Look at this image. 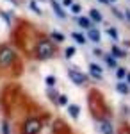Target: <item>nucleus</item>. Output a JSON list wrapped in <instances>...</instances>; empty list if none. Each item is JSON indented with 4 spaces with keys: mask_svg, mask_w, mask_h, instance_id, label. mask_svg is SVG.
Returning <instances> with one entry per match:
<instances>
[{
    "mask_svg": "<svg viewBox=\"0 0 130 134\" xmlns=\"http://www.w3.org/2000/svg\"><path fill=\"white\" fill-rule=\"evenodd\" d=\"M36 54H38V57H39V59H50L52 55L55 54L54 43L43 38V40L38 43V47H36Z\"/></svg>",
    "mask_w": 130,
    "mask_h": 134,
    "instance_id": "obj_1",
    "label": "nucleus"
},
{
    "mask_svg": "<svg viewBox=\"0 0 130 134\" xmlns=\"http://www.w3.org/2000/svg\"><path fill=\"white\" fill-rule=\"evenodd\" d=\"M13 61H14V52H13V48L7 47V45H2L0 47V64L2 66H9Z\"/></svg>",
    "mask_w": 130,
    "mask_h": 134,
    "instance_id": "obj_2",
    "label": "nucleus"
},
{
    "mask_svg": "<svg viewBox=\"0 0 130 134\" xmlns=\"http://www.w3.org/2000/svg\"><path fill=\"white\" fill-rule=\"evenodd\" d=\"M39 131H41V122L38 118H29L23 125L21 134H39Z\"/></svg>",
    "mask_w": 130,
    "mask_h": 134,
    "instance_id": "obj_3",
    "label": "nucleus"
},
{
    "mask_svg": "<svg viewBox=\"0 0 130 134\" xmlns=\"http://www.w3.org/2000/svg\"><path fill=\"white\" fill-rule=\"evenodd\" d=\"M68 75H70V79L71 81H73V82L75 84H84V82H87V77H86V75H84V73L82 72H79V70H75V68H73V70H68Z\"/></svg>",
    "mask_w": 130,
    "mask_h": 134,
    "instance_id": "obj_4",
    "label": "nucleus"
},
{
    "mask_svg": "<svg viewBox=\"0 0 130 134\" xmlns=\"http://www.w3.org/2000/svg\"><path fill=\"white\" fill-rule=\"evenodd\" d=\"M50 4H52V9H54V13H55L59 18H62V20H64V18H66V13L62 11V5H61L57 0H52Z\"/></svg>",
    "mask_w": 130,
    "mask_h": 134,
    "instance_id": "obj_5",
    "label": "nucleus"
},
{
    "mask_svg": "<svg viewBox=\"0 0 130 134\" xmlns=\"http://www.w3.org/2000/svg\"><path fill=\"white\" fill-rule=\"evenodd\" d=\"M89 72H91V75H93L94 79H102V73H103V70H102V66L94 64V63H91V64H89Z\"/></svg>",
    "mask_w": 130,
    "mask_h": 134,
    "instance_id": "obj_6",
    "label": "nucleus"
},
{
    "mask_svg": "<svg viewBox=\"0 0 130 134\" xmlns=\"http://www.w3.org/2000/svg\"><path fill=\"white\" fill-rule=\"evenodd\" d=\"M100 131L103 134H114V127L110 125V122H107V120H102L100 122Z\"/></svg>",
    "mask_w": 130,
    "mask_h": 134,
    "instance_id": "obj_7",
    "label": "nucleus"
},
{
    "mask_svg": "<svg viewBox=\"0 0 130 134\" xmlns=\"http://www.w3.org/2000/svg\"><path fill=\"white\" fill-rule=\"evenodd\" d=\"M87 38H89L91 41L98 43V41L102 40V34H100V31H96V29H89V32H87Z\"/></svg>",
    "mask_w": 130,
    "mask_h": 134,
    "instance_id": "obj_8",
    "label": "nucleus"
},
{
    "mask_svg": "<svg viewBox=\"0 0 130 134\" xmlns=\"http://www.w3.org/2000/svg\"><path fill=\"white\" fill-rule=\"evenodd\" d=\"M110 55H112L114 59H118V57H125L127 54H125V50H121L120 47H116V45H112V48H110Z\"/></svg>",
    "mask_w": 130,
    "mask_h": 134,
    "instance_id": "obj_9",
    "label": "nucleus"
},
{
    "mask_svg": "<svg viewBox=\"0 0 130 134\" xmlns=\"http://www.w3.org/2000/svg\"><path fill=\"white\" fill-rule=\"evenodd\" d=\"M79 111H80V107L77 104H70V105H68V113H70V116H73V118H79Z\"/></svg>",
    "mask_w": 130,
    "mask_h": 134,
    "instance_id": "obj_10",
    "label": "nucleus"
},
{
    "mask_svg": "<svg viewBox=\"0 0 130 134\" xmlns=\"http://www.w3.org/2000/svg\"><path fill=\"white\" fill-rule=\"evenodd\" d=\"M89 16H91V20H93V21H96V23H100V21L103 20L102 13H98L96 9H91V11H89Z\"/></svg>",
    "mask_w": 130,
    "mask_h": 134,
    "instance_id": "obj_11",
    "label": "nucleus"
},
{
    "mask_svg": "<svg viewBox=\"0 0 130 134\" xmlns=\"http://www.w3.org/2000/svg\"><path fill=\"white\" fill-rule=\"evenodd\" d=\"M79 25L82 27V29H87V31L93 29V27H91V18H84V16H80V18H79Z\"/></svg>",
    "mask_w": 130,
    "mask_h": 134,
    "instance_id": "obj_12",
    "label": "nucleus"
},
{
    "mask_svg": "<svg viewBox=\"0 0 130 134\" xmlns=\"http://www.w3.org/2000/svg\"><path fill=\"white\" fill-rule=\"evenodd\" d=\"M116 90H118L121 95H128V84H125V82H118V84H116Z\"/></svg>",
    "mask_w": 130,
    "mask_h": 134,
    "instance_id": "obj_13",
    "label": "nucleus"
},
{
    "mask_svg": "<svg viewBox=\"0 0 130 134\" xmlns=\"http://www.w3.org/2000/svg\"><path fill=\"white\" fill-rule=\"evenodd\" d=\"M52 40L57 41V43H62V41H64V34H62V32L54 31V32H52Z\"/></svg>",
    "mask_w": 130,
    "mask_h": 134,
    "instance_id": "obj_14",
    "label": "nucleus"
},
{
    "mask_svg": "<svg viewBox=\"0 0 130 134\" xmlns=\"http://www.w3.org/2000/svg\"><path fill=\"white\" fill-rule=\"evenodd\" d=\"M71 36H73V38H75V41L80 43V45H84V43L87 41V40H86V36H82V34H79V32H73Z\"/></svg>",
    "mask_w": 130,
    "mask_h": 134,
    "instance_id": "obj_15",
    "label": "nucleus"
},
{
    "mask_svg": "<svg viewBox=\"0 0 130 134\" xmlns=\"http://www.w3.org/2000/svg\"><path fill=\"white\" fill-rule=\"evenodd\" d=\"M105 63L109 64V66L112 68V70H114V68H118V64H116V59H114L112 55H109V57H105Z\"/></svg>",
    "mask_w": 130,
    "mask_h": 134,
    "instance_id": "obj_16",
    "label": "nucleus"
},
{
    "mask_svg": "<svg viewBox=\"0 0 130 134\" xmlns=\"http://www.w3.org/2000/svg\"><path fill=\"white\" fill-rule=\"evenodd\" d=\"M107 34H109L112 40H118V38H120V36H118V31H116V29H112V27H109V29H107Z\"/></svg>",
    "mask_w": 130,
    "mask_h": 134,
    "instance_id": "obj_17",
    "label": "nucleus"
},
{
    "mask_svg": "<svg viewBox=\"0 0 130 134\" xmlns=\"http://www.w3.org/2000/svg\"><path fill=\"white\" fill-rule=\"evenodd\" d=\"M116 75H118V79H123V77H127V70L118 66V70H116Z\"/></svg>",
    "mask_w": 130,
    "mask_h": 134,
    "instance_id": "obj_18",
    "label": "nucleus"
},
{
    "mask_svg": "<svg viewBox=\"0 0 130 134\" xmlns=\"http://www.w3.org/2000/svg\"><path fill=\"white\" fill-rule=\"evenodd\" d=\"M45 82L48 84V86H55V82H57V81H55V77H54V75H48V77H46V79H45Z\"/></svg>",
    "mask_w": 130,
    "mask_h": 134,
    "instance_id": "obj_19",
    "label": "nucleus"
},
{
    "mask_svg": "<svg viewBox=\"0 0 130 134\" xmlns=\"http://www.w3.org/2000/svg\"><path fill=\"white\" fill-rule=\"evenodd\" d=\"M48 95H50V98H52V100H54L55 104H59V97H61V95H57V93L54 91V90H50V91H48Z\"/></svg>",
    "mask_w": 130,
    "mask_h": 134,
    "instance_id": "obj_20",
    "label": "nucleus"
},
{
    "mask_svg": "<svg viewBox=\"0 0 130 134\" xmlns=\"http://www.w3.org/2000/svg\"><path fill=\"white\" fill-rule=\"evenodd\" d=\"M29 5L32 7V11H34V13H38V14H41V9L38 7V4H36L34 0H32V2H29Z\"/></svg>",
    "mask_w": 130,
    "mask_h": 134,
    "instance_id": "obj_21",
    "label": "nucleus"
},
{
    "mask_svg": "<svg viewBox=\"0 0 130 134\" xmlns=\"http://www.w3.org/2000/svg\"><path fill=\"white\" fill-rule=\"evenodd\" d=\"M64 55H66L68 59H70V57H73V55H75V48H73V47H70V48H66V54H64Z\"/></svg>",
    "mask_w": 130,
    "mask_h": 134,
    "instance_id": "obj_22",
    "label": "nucleus"
},
{
    "mask_svg": "<svg viewBox=\"0 0 130 134\" xmlns=\"http://www.w3.org/2000/svg\"><path fill=\"white\" fill-rule=\"evenodd\" d=\"M80 11H82V9H80L79 4H73V5H71V13H73V14H79Z\"/></svg>",
    "mask_w": 130,
    "mask_h": 134,
    "instance_id": "obj_23",
    "label": "nucleus"
},
{
    "mask_svg": "<svg viewBox=\"0 0 130 134\" xmlns=\"http://www.w3.org/2000/svg\"><path fill=\"white\" fill-rule=\"evenodd\" d=\"M59 104H62V105H64V104H68V98H66L64 95H61V97H59Z\"/></svg>",
    "mask_w": 130,
    "mask_h": 134,
    "instance_id": "obj_24",
    "label": "nucleus"
},
{
    "mask_svg": "<svg viewBox=\"0 0 130 134\" xmlns=\"http://www.w3.org/2000/svg\"><path fill=\"white\" fill-rule=\"evenodd\" d=\"M93 54H94V55H98V57H100L102 54H103V52L100 50V48H94V52H93Z\"/></svg>",
    "mask_w": 130,
    "mask_h": 134,
    "instance_id": "obj_25",
    "label": "nucleus"
},
{
    "mask_svg": "<svg viewBox=\"0 0 130 134\" xmlns=\"http://www.w3.org/2000/svg\"><path fill=\"white\" fill-rule=\"evenodd\" d=\"M64 5H73V0H62Z\"/></svg>",
    "mask_w": 130,
    "mask_h": 134,
    "instance_id": "obj_26",
    "label": "nucleus"
},
{
    "mask_svg": "<svg viewBox=\"0 0 130 134\" xmlns=\"http://www.w3.org/2000/svg\"><path fill=\"white\" fill-rule=\"evenodd\" d=\"M112 13H114V14L118 16V18H123V14H121V13H120V11H118V9H114V11H112Z\"/></svg>",
    "mask_w": 130,
    "mask_h": 134,
    "instance_id": "obj_27",
    "label": "nucleus"
},
{
    "mask_svg": "<svg viewBox=\"0 0 130 134\" xmlns=\"http://www.w3.org/2000/svg\"><path fill=\"white\" fill-rule=\"evenodd\" d=\"M127 18H128V21H130V11H127V14H125Z\"/></svg>",
    "mask_w": 130,
    "mask_h": 134,
    "instance_id": "obj_28",
    "label": "nucleus"
},
{
    "mask_svg": "<svg viewBox=\"0 0 130 134\" xmlns=\"http://www.w3.org/2000/svg\"><path fill=\"white\" fill-rule=\"evenodd\" d=\"M127 82L130 84V73H127Z\"/></svg>",
    "mask_w": 130,
    "mask_h": 134,
    "instance_id": "obj_29",
    "label": "nucleus"
},
{
    "mask_svg": "<svg viewBox=\"0 0 130 134\" xmlns=\"http://www.w3.org/2000/svg\"><path fill=\"white\" fill-rule=\"evenodd\" d=\"M98 2H102V4H107V2H109V0H98Z\"/></svg>",
    "mask_w": 130,
    "mask_h": 134,
    "instance_id": "obj_30",
    "label": "nucleus"
},
{
    "mask_svg": "<svg viewBox=\"0 0 130 134\" xmlns=\"http://www.w3.org/2000/svg\"><path fill=\"white\" fill-rule=\"evenodd\" d=\"M39 2H45V0H39Z\"/></svg>",
    "mask_w": 130,
    "mask_h": 134,
    "instance_id": "obj_31",
    "label": "nucleus"
},
{
    "mask_svg": "<svg viewBox=\"0 0 130 134\" xmlns=\"http://www.w3.org/2000/svg\"><path fill=\"white\" fill-rule=\"evenodd\" d=\"M109 2H112V0H109ZM114 2H116V0H114Z\"/></svg>",
    "mask_w": 130,
    "mask_h": 134,
    "instance_id": "obj_32",
    "label": "nucleus"
}]
</instances>
